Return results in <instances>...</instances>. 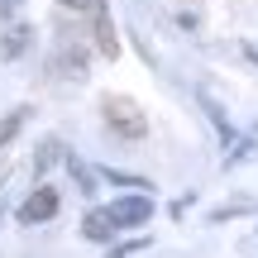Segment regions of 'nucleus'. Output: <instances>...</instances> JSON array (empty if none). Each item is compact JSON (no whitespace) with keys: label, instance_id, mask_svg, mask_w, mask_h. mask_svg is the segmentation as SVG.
Instances as JSON below:
<instances>
[{"label":"nucleus","instance_id":"f257e3e1","mask_svg":"<svg viewBox=\"0 0 258 258\" xmlns=\"http://www.w3.org/2000/svg\"><path fill=\"white\" fill-rule=\"evenodd\" d=\"M101 120L110 134H120V139H144L148 134V115H144V105L139 101H129V96H105L101 101Z\"/></svg>","mask_w":258,"mask_h":258},{"label":"nucleus","instance_id":"1a4fd4ad","mask_svg":"<svg viewBox=\"0 0 258 258\" xmlns=\"http://www.w3.org/2000/svg\"><path fill=\"white\" fill-rule=\"evenodd\" d=\"M24 38H29V29H10V34H5V57H19Z\"/></svg>","mask_w":258,"mask_h":258},{"label":"nucleus","instance_id":"20e7f679","mask_svg":"<svg viewBox=\"0 0 258 258\" xmlns=\"http://www.w3.org/2000/svg\"><path fill=\"white\" fill-rule=\"evenodd\" d=\"M115 230H120V225H115L110 206H105V211H91V215L82 220V234H86V239H96V244H110V239H115Z\"/></svg>","mask_w":258,"mask_h":258},{"label":"nucleus","instance_id":"6e6552de","mask_svg":"<svg viewBox=\"0 0 258 258\" xmlns=\"http://www.w3.org/2000/svg\"><path fill=\"white\" fill-rule=\"evenodd\" d=\"M244 211H253V201H230V206H220L211 220H234V215H244Z\"/></svg>","mask_w":258,"mask_h":258},{"label":"nucleus","instance_id":"7ed1b4c3","mask_svg":"<svg viewBox=\"0 0 258 258\" xmlns=\"http://www.w3.org/2000/svg\"><path fill=\"white\" fill-rule=\"evenodd\" d=\"M15 215H19V225H43V220H53V215H57V191H53V186H38Z\"/></svg>","mask_w":258,"mask_h":258},{"label":"nucleus","instance_id":"0eeeda50","mask_svg":"<svg viewBox=\"0 0 258 258\" xmlns=\"http://www.w3.org/2000/svg\"><path fill=\"white\" fill-rule=\"evenodd\" d=\"M24 120H29V110H24V105H19V110H10L5 120H0V148H5L10 139L19 134V129H24Z\"/></svg>","mask_w":258,"mask_h":258},{"label":"nucleus","instance_id":"9d476101","mask_svg":"<svg viewBox=\"0 0 258 258\" xmlns=\"http://www.w3.org/2000/svg\"><path fill=\"white\" fill-rule=\"evenodd\" d=\"M57 5H67V10H96L101 0H57Z\"/></svg>","mask_w":258,"mask_h":258},{"label":"nucleus","instance_id":"f03ea898","mask_svg":"<svg viewBox=\"0 0 258 258\" xmlns=\"http://www.w3.org/2000/svg\"><path fill=\"white\" fill-rule=\"evenodd\" d=\"M110 215L120 230H134V225H144L148 215H153V201H148V191H134V196H120V201H110Z\"/></svg>","mask_w":258,"mask_h":258},{"label":"nucleus","instance_id":"39448f33","mask_svg":"<svg viewBox=\"0 0 258 258\" xmlns=\"http://www.w3.org/2000/svg\"><path fill=\"white\" fill-rule=\"evenodd\" d=\"M91 15H96V48H101L105 57H115L120 43H115V24H110V15H105V5H96Z\"/></svg>","mask_w":258,"mask_h":258},{"label":"nucleus","instance_id":"423d86ee","mask_svg":"<svg viewBox=\"0 0 258 258\" xmlns=\"http://www.w3.org/2000/svg\"><path fill=\"white\" fill-rule=\"evenodd\" d=\"M201 105H206V115H211V124H215V134H220L225 144H230V139H234V124L225 120V110H220V105H215V101H211V96H206V91H201Z\"/></svg>","mask_w":258,"mask_h":258}]
</instances>
